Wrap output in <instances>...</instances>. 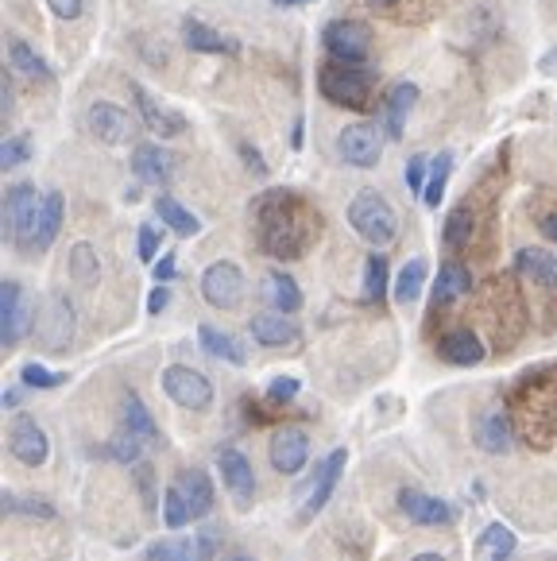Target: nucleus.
<instances>
[{"label":"nucleus","mask_w":557,"mask_h":561,"mask_svg":"<svg viewBox=\"0 0 557 561\" xmlns=\"http://www.w3.org/2000/svg\"><path fill=\"white\" fill-rule=\"evenodd\" d=\"M171 167H175L171 151L159 148V144H140V148L132 151V171L147 186H163L171 178Z\"/></svg>","instance_id":"nucleus-20"},{"label":"nucleus","mask_w":557,"mask_h":561,"mask_svg":"<svg viewBox=\"0 0 557 561\" xmlns=\"http://www.w3.org/2000/svg\"><path fill=\"white\" fill-rule=\"evenodd\" d=\"M178 492L186 496L194 519H206L209 507H213V480H209L206 469H186V473H178Z\"/></svg>","instance_id":"nucleus-25"},{"label":"nucleus","mask_w":557,"mask_h":561,"mask_svg":"<svg viewBox=\"0 0 557 561\" xmlns=\"http://www.w3.org/2000/svg\"><path fill=\"white\" fill-rule=\"evenodd\" d=\"M438 353L445 356L449 364H457V368H472V364L484 360V341H480L472 329H449L438 341Z\"/></svg>","instance_id":"nucleus-21"},{"label":"nucleus","mask_w":557,"mask_h":561,"mask_svg":"<svg viewBox=\"0 0 557 561\" xmlns=\"http://www.w3.org/2000/svg\"><path fill=\"white\" fill-rule=\"evenodd\" d=\"M264 298H267V306H271V310H279V314H294V310H302V291H298V283H294L287 271H267Z\"/></svg>","instance_id":"nucleus-27"},{"label":"nucleus","mask_w":557,"mask_h":561,"mask_svg":"<svg viewBox=\"0 0 557 561\" xmlns=\"http://www.w3.org/2000/svg\"><path fill=\"white\" fill-rule=\"evenodd\" d=\"M20 380L28 387H39V391H51V387H59V384H66V376H59V372H51V368H43V364H24L20 368Z\"/></svg>","instance_id":"nucleus-43"},{"label":"nucleus","mask_w":557,"mask_h":561,"mask_svg":"<svg viewBox=\"0 0 557 561\" xmlns=\"http://www.w3.org/2000/svg\"><path fill=\"white\" fill-rule=\"evenodd\" d=\"M217 469H221L225 488L233 492V500L248 507L252 496H256V469H252V461L240 449H233V445H221L217 449Z\"/></svg>","instance_id":"nucleus-13"},{"label":"nucleus","mask_w":557,"mask_h":561,"mask_svg":"<svg viewBox=\"0 0 557 561\" xmlns=\"http://www.w3.org/2000/svg\"><path fill=\"white\" fill-rule=\"evenodd\" d=\"M167 302H171L167 283H155V291L147 295V314H163V310H167Z\"/></svg>","instance_id":"nucleus-51"},{"label":"nucleus","mask_w":557,"mask_h":561,"mask_svg":"<svg viewBox=\"0 0 557 561\" xmlns=\"http://www.w3.org/2000/svg\"><path fill=\"white\" fill-rule=\"evenodd\" d=\"M47 4H51V12L59 20H78L82 16V0H47Z\"/></svg>","instance_id":"nucleus-50"},{"label":"nucleus","mask_w":557,"mask_h":561,"mask_svg":"<svg viewBox=\"0 0 557 561\" xmlns=\"http://www.w3.org/2000/svg\"><path fill=\"white\" fill-rule=\"evenodd\" d=\"M8 449H12V457L20 461V465H43L47 461V453H51V442H47V434H43V426L31 418V414H16L12 418V426H8Z\"/></svg>","instance_id":"nucleus-10"},{"label":"nucleus","mask_w":557,"mask_h":561,"mask_svg":"<svg viewBox=\"0 0 557 561\" xmlns=\"http://www.w3.org/2000/svg\"><path fill=\"white\" fill-rule=\"evenodd\" d=\"M542 233H546L550 240H557V213H554V217H546V221H542Z\"/></svg>","instance_id":"nucleus-55"},{"label":"nucleus","mask_w":557,"mask_h":561,"mask_svg":"<svg viewBox=\"0 0 557 561\" xmlns=\"http://www.w3.org/2000/svg\"><path fill=\"white\" fill-rule=\"evenodd\" d=\"M28 318L31 310H28V298H24V287L16 279H8L0 287V341H4V349H16L24 341Z\"/></svg>","instance_id":"nucleus-11"},{"label":"nucleus","mask_w":557,"mask_h":561,"mask_svg":"<svg viewBox=\"0 0 557 561\" xmlns=\"http://www.w3.org/2000/svg\"><path fill=\"white\" fill-rule=\"evenodd\" d=\"M217 550V534L202 531L198 538H163L147 550V561H209Z\"/></svg>","instance_id":"nucleus-16"},{"label":"nucleus","mask_w":557,"mask_h":561,"mask_svg":"<svg viewBox=\"0 0 557 561\" xmlns=\"http://www.w3.org/2000/svg\"><path fill=\"white\" fill-rule=\"evenodd\" d=\"M325 51L333 55V62H352V66H364L372 55V31L356 20H333L322 35Z\"/></svg>","instance_id":"nucleus-7"},{"label":"nucleus","mask_w":557,"mask_h":561,"mask_svg":"<svg viewBox=\"0 0 557 561\" xmlns=\"http://www.w3.org/2000/svg\"><path fill=\"white\" fill-rule=\"evenodd\" d=\"M202 298L217 310H236L244 302V275L240 267L229 264V260H217V264L206 267L202 275Z\"/></svg>","instance_id":"nucleus-9"},{"label":"nucleus","mask_w":557,"mask_h":561,"mask_svg":"<svg viewBox=\"0 0 557 561\" xmlns=\"http://www.w3.org/2000/svg\"><path fill=\"white\" fill-rule=\"evenodd\" d=\"M8 62H12V70L16 74H24L28 82H51V66L35 55V47H28L24 39H8Z\"/></svg>","instance_id":"nucleus-30"},{"label":"nucleus","mask_w":557,"mask_h":561,"mask_svg":"<svg viewBox=\"0 0 557 561\" xmlns=\"http://www.w3.org/2000/svg\"><path fill=\"white\" fill-rule=\"evenodd\" d=\"M345 473V449H333L329 457H325V465L318 469V484H314V492H310V500H306V511L314 515V511H322L329 496H333V488H337V476Z\"/></svg>","instance_id":"nucleus-29"},{"label":"nucleus","mask_w":557,"mask_h":561,"mask_svg":"<svg viewBox=\"0 0 557 561\" xmlns=\"http://www.w3.org/2000/svg\"><path fill=\"white\" fill-rule=\"evenodd\" d=\"M155 252H159V229L144 225V229H140V260L151 264V260H155Z\"/></svg>","instance_id":"nucleus-48"},{"label":"nucleus","mask_w":557,"mask_h":561,"mask_svg":"<svg viewBox=\"0 0 557 561\" xmlns=\"http://www.w3.org/2000/svg\"><path fill=\"white\" fill-rule=\"evenodd\" d=\"M28 155H31L28 136H8V140H4V148H0V167H4V171H16Z\"/></svg>","instance_id":"nucleus-44"},{"label":"nucleus","mask_w":557,"mask_h":561,"mask_svg":"<svg viewBox=\"0 0 557 561\" xmlns=\"http://www.w3.org/2000/svg\"><path fill=\"white\" fill-rule=\"evenodd\" d=\"M480 546H484L488 561H507L511 550H515V534L507 531V527H499V523H492V527L484 531V538H480Z\"/></svg>","instance_id":"nucleus-40"},{"label":"nucleus","mask_w":557,"mask_h":561,"mask_svg":"<svg viewBox=\"0 0 557 561\" xmlns=\"http://www.w3.org/2000/svg\"><path fill=\"white\" fill-rule=\"evenodd\" d=\"M399 507L418 527H445V523H453V507L434 500V496H426V492H418V488H403L399 492Z\"/></svg>","instance_id":"nucleus-17"},{"label":"nucleus","mask_w":557,"mask_h":561,"mask_svg":"<svg viewBox=\"0 0 557 561\" xmlns=\"http://www.w3.org/2000/svg\"><path fill=\"white\" fill-rule=\"evenodd\" d=\"M12 105H16V97H12V78L4 74V117H12Z\"/></svg>","instance_id":"nucleus-53"},{"label":"nucleus","mask_w":557,"mask_h":561,"mask_svg":"<svg viewBox=\"0 0 557 561\" xmlns=\"http://www.w3.org/2000/svg\"><path fill=\"white\" fill-rule=\"evenodd\" d=\"M144 438L140 434H132V430H120L117 438L109 442V453L117 457V461H124V465H136L140 461V453H144Z\"/></svg>","instance_id":"nucleus-42"},{"label":"nucleus","mask_w":557,"mask_h":561,"mask_svg":"<svg viewBox=\"0 0 557 561\" xmlns=\"http://www.w3.org/2000/svg\"><path fill=\"white\" fill-rule=\"evenodd\" d=\"M163 391L175 399L178 407H186V411H209V403H213V384L202 372L186 368V364H171L163 372Z\"/></svg>","instance_id":"nucleus-8"},{"label":"nucleus","mask_w":557,"mask_h":561,"mask_svg":"<svg viewBox=\"0 0 557 561\" xmlns=\"http://www.w3.org/2000/svg\"><path fill=\"white\" fill-rule=\"evenodd\" d=\"M349 225L356 229V237L368 240L372 248H387L399 237V217L391 202L383 198L380 190H360L349 202Z\"/></svg>","instance_id":"nucleus-4"},{"label":"nucleus","mask_w":557,"mask_h":561,"mask_svg":"<svg viewBox=\"0 0 557 561\" xmlns=\"http://www.w3.org/2000/svg\"><path fill=\"white\" fill-rule=\"evenodd\" d=\"M4 511H24V515H39V519H55V507L43 500H16L12 492H4Z\"/></svg>","instance_id":"nucleus-45"},{"label":"nucleus","mask_w":557,"mask_h":561,"mask_svg":"<svg viewBox=\"0 0 557 561\" xmlns=\"http://www.w3.org/2000/svg\"><path fill=\"white\" fill-rule=\"evenodd\" d=\"M279 8H302V4H314V0H275Z\"/></svg>","instance_id":"nucleus-56"},{"label":"nucleus","mask_w":557,"mask_h":561,"mask_svg":"<svg viewBox=\"0 0 557 561\" xmlns=\"http://www.w3.org/2000/svg\"><path fill=\"white\" fill-rule=\"evenodd\" d=\"M426 178H430V159L411 155V163H407V186H411L414 194H426Z\"/></svg>","instance_id":"nucleus-46"},{"label":"nucleus","mask_w":557,"mask_h":561,"mask_svg":"<svg viewBox=\"0 0 557 561\" xmlns=\"http://www.w3.org/2000/svg\"><path fill=\"white\" fill-rule=\"evenodd\" d=\"M89 132H93L101 144L120 148V144L132 140L136 124H132V117H128L120 105H113V101H97V105H89Z\"/></svg>","instance_id":"nucleus-14"},{"label":"nucleus","mask_w":557,"mask_h":561,"mask_svg":"<svg viewBox=\"0 0 557 561\" xmlns=\"http://www.w3.org/2000/svg\"><path fill=\"white\" fill-rule=\"evenodd\" d=\"M472 291V275L461 260H445L438 267V283H434V306H445L453 298H465Z\"/></svg>","instance_id":"nucleus-26"},{"label":"nucleus","mask_w":557,"mask_h":561,"mask_svg":"<svg viewBox=\"0 0 557 561\" xmlns=\"http://www.w3.org/2000/svg\"><path fill=\"white\" fill-rule=\"evenodd\" d=\"M132 97H136V109H140L144 128L147 132H155L159 140H171V136H182V132H186V120L175 117V113H167V109H159L144 86H132Z\"/></svg>","instance_id":"nucleus-18"},{"label":"nucleus","mask_w":557,"mask_h":561,"mask_svg":"<svg viewBox=\"0 0 557 561\" xmlns=\"http://www.w3.org/2000/svg\"><path fill=\"white\" fill-rule=\"evenodd\" d=\"M515 271L530 279L534 287H546V291H554L557 287V260L550 252H542V248H523L519 256H515Z\"/></svg>","instance_id":"nucleus-24"},{"label":"nucleus","mask_w":557,"mask_h":561,"mask_svg":"<svg viewBox=\"0 0 557 561\" xmlns=\"http://www.w3.org/2000/svg\"><path fill=\"white\" fill-rule=\"evenodd\" d=\"M124 430L140 434L144 442H159V426H155V418H151V411H147L144 399L136 391L124 395Z\"/></svg>","instance_id":"nucleus-33"},{"label":"nucleus","mask_w":557,"mask_h":561,"mask_svg":"<svg viewBox=\"0 0 557 561\" xmlns=\"http://www.w3.org/2000/svg\"><path fill=\"white\" fill-rule=\"evenodd\" d=\"M337 151H341V159H345L349 167L368 171V167H376V163H380L383 140H380V132H376L372 124H349V128L337 136Z\"/></svg>","instance_id":"nucleus-12"},{"label":"nucleus","mask_w":557,"mask_h":561,"mask_svg":"<svg viewBox=\"0 0 557 561\" xmlns=\"http://www.w3.org/2000/svg\"><path fill=\"white\" fill-rule=\"evenodd\" d=\"M318 86L333 105L352 109V113L368 109V101H372V74L352 62H325L318 70Z\"/></svg>","instance_id":"nucleus-5"},{"label":"nucleus","mask_w":557,"mask_h":561,"mask_svg":"<svg viewBox=\"0 0 557 561\" xmlns=\"http://www.w3.org/2000/svg\"><path fill=\"white\" fill-rule=\"evenodd\" d=\"M368 4H376V8H391V4H399V0H368Z\"/></svg>","instance_id":"nucleus-58"},{"label":"nucleus","mask_w":557,"mask_h":561,"mask_svg":"<svg viewBox=\"0 0 557 561\" xmlns=\"http://www.w3.org/2000/svg\"><path fill=\"white\" fill-rule=\"evenodd\" d=\"M70 275H74V283H82V287H93V283H97L101 264H97V248H93V244L78 240V244L70 248Z\"/></svg>","instance_id":"nucleus-37"},{"label":"nucleus","mask_w":557,"mask_h":561,"mask_svg":"<svg viewBox=\"0 0 557 561\" xmlns=\"http://www.w3.org/2000/svg\"><path fill=\"white\" fill-rule=\"evenodd\" d=\"M39 217H43V194L31 182H16L4 194V229L20 252H39Z\"/></svg>","instance_id":"nucleus-3"},{"label":"nucleus","mask_w":557,"mask_h":561,"mask_svg":"<svg viewBox=\"0 0 557 561\" xmlns=\"http://www.w3.org/2000/svg\"><path fill=\"white\" fill-rule=\"evenodd\" d=\"M387 256H380V252H372L368 256V264H364V298L368 302H380L383 295H387Z\"/></svg>","instance_id":"nucleus-39"},{"label":"nucleus","mask_w":557,"mask_h":561,"mask_svg":"<svg viewBox=\"0 0 557 561\" xmlns=\"http://www.w3.org/2000/svg\"><path fill=\"white\" fill-rule=\"evenodd\" d=\"M453 175V155L449 151H441L438 159L430 163V178H426V194H422V202L430 209L441 206V198H445V182Z\"/></svg>","instance_id":"nucleus-38"},{"label":"nucleus","mask_w":557,"mask_h":561,"mask_svg":"<svg viewBox=\"0 0 557 561\" xmlns=\"http://www.w3.org/2000/svg\"><path fill=\"white\" fill-rule=\"evenodd\" d=\"M411 561H445L441 554H418V558H411Z\"/></svg>","instance_id":"nucleus-57"},{"label":"nucleus","mask_w":557,"mask_h":561,"mask_svg":"<svg viewBox=\"0 0 557 561\" xmlns=\"http://www.w3.org/2000/svg\"><path fill=\"white\" fill-rule=\"evenodd\" d=\"M476 442H480V449H488V453H507L511 442H515L511 414L507 411L480 414V422H476Z\"/></svg>","instance_id":"nucleus-22"},{"label":"nucleus","mask_w":557,"mask_h":561,"mask_svg":"<svg viewBox=\"0 0 557 561\" xmlns=\"http://www.w3.org/2000/svg\"><path fill=\"white\" fill-rule=\"evenodd\" d=\"M306 457H310V438H306V430L283 426V430L271 438V465H275V473H283V476L302 473Z\"/></svg>","instance_id":"nucleus-15"},{"label":"nucleus","mask_w":557,"mask_h":561,"mask_svg":"<svg viewBox=\"0 0 557 561\" xmlns=\"http://www.w3.org/2000/svg\"><path fill=\"white\" fill-rule=\"evenodd\" d=\"M182 39H186V47L198 51V55H240V47H236L233 39H225L221 31H213L209 24H202V20H186V24H182Z\"/></svg>","instance_id":"nucleus-23"},{"label":"nucleus","mask_w":557,"mask_h":561,"mask_svg":"<svg viewBox=\"0 0 557 561\" xmlns=\"http://www.w3.org/2000/svg\"><path fill=\"white\" fill-rule=\"evenodd\" d=\"M35 341L43 353H66L74 341V306L62 295H51L35 318Z\"/></svg>","instance_id":"nucleus-6"},{"label":"nucleus","mask_w":557,"mask_h":561,"mask_svg":"<svg viewBox=\"0 0 557 561\" xmlns=\"http://www.w3.org/2000/svg\"><path fill=\"white\" fill-rule=\"evenodd\" d=\"M426 275H430V267L426 260H407L403 271H399V279H395V302H414V298L422 295V287H426Z\"/></svg>","instance_id":"nucleus-36"},{"label":"nucleus","mask_w":557,"mask_h":561,"mask_svg":"<svg viewBox=\"0 0 557 561\" xmlns=\"http://www.w3.org/2000/svg\"><path fill=\"white\" fill-rule=\"evenodd\" d=\"M476 233V217H472V206L469 202H461V206L453 209L449 217H445V229H441V240L449 244V248H465Z\"/></svg>","instance_id":"nucleus-35"},{"label":"nucleus","mask_w":557,"mask_h":561,"mask_svg":"<svg viewBox=\"0 0 557 561\" xmlns=\"http://www.w3.org/2000/svg\"><path fill=\"white\" fill-rule=\"evenodd\" d=\"M233 561H248V558H233Z\"/></svg>","instance_id":"nucleus-59"},{"label":"nucleus","mask_w":557,"mask_h":561,"mask_svg":"<svg viewBox=\"0 0 557 561\" xmlns=\"http://www.w3.org/2000/svg\"><path fill=\"white\" fill-rule=\"evenodd\" d=\"M252 337L267 345V349H283V345H294L298 341V325L291 322V314H279V310H271V314H256L252 322Z\"/></svg>","instance_id":"nucleus-19"},{"label":"nucleus","mask_w":557,"mask_h":561,"mask_svg":"<svg viewBox=\"0 0 557 561\" xmlns=\"http://www.w3.org/2000/svg\"><path fill=\"white\" fill-rule=\"evenodd\" d=\"M260 248L275 260H298L318 237V217L294 190H267L256 202Z\"/></svg>","instance_id":"nucleus-1"},{"label":"nucleus","mask_w":557,"mask_h":561,"mask_svg":"<svg viewBox=\"0 0 557 561\" xmlns=\"http://www.w3.org/2000/svg\"><path fill=\"white\" fill-rule=\"evenodd\" d=\"M62 209H66V198H62L59 190L43 194V217H39V252H47V248L55 244V237H59Z\"/></svg>","instance_id":"nucleus-34"},{"label":"nucleus","mask_w":557,"mask_h":561,"mask_svg":"<svg viewBox=\"0 0 557 561\" xmlns=\"http://www.w3.org/2000/svg\"><path fill=\"white\" fill-rule=\"evenodd\" d=\"M294 395H298V380L294 376H279V380H271V387H267V399L271 403H291Z\"/></svg>","instance_id":"nucleus-47"},{"label":"nucleus","mask_w":557,"mask_h":561,"mask_svg":"<svg viewBox=\"0 0 557 561\" xmlns=\"http://www.w3.org/2000/svg\"><path fill=\"white\" fill-rule=\"evenodd\" d=\"M155 213H159V221H163L171 233H178V237H194V233L202 229V221L182 206V202L167 198V194H163V198H155Z\"/></svg>","instance_id":"nucleus-32"},{"label":"nucleus","mask_w":557,"mask_h":561,"mask_svg":"<svg viewBox=\"0 0 557 561\" xmlns=\"http://www.w3.org/2000/svg\"><path fill=\"white\" fill-rule=\"evenodd\" d=\"M163 519H167V527L171 531H178V527H186L194 515H190V503H186V496L178 492V484H171L167 488V496H163Z\"/></svg>","instance_id":"nucleus-41"},{"label":"nucleus","mask_w":557,"mask_h":561,"mask_svg":"<svg viewBox=\"0 0 557 561\" xmlns=\"http://www.w3.org/2000/svg\"><path fill=\"white\" fill-rule=\"evenodd\" d=\"M557 368V364H554ZM554 368H538L534 376H523V384L515 391V414H519V426L534 445H546L554 438L557 426V380Z\"/></svg>","instance_id":"nucleus-2"},{"label":"nucleus","mask_w":557,"mask_h":561,"mask_svg":"<svg viewBox=\"0 0 557 561\" xmlns=\"http://www.w3.org/2000/svg\"><path fill=\"white\" fill-rule=\"evenodd\" d=\"M236 151H240V159H244V167H248V171H256L260 178L267 175V163L260 159V151L252 148V144H236Z\"/></svg>","instance_id":"nucleus-49"},{"label":"nucleus","mask_w":557,"mask_h":561,"mask_svg":"<svg viewBox=\"0 0 557 561\" xmlns=\"http://www.w3.org/2000/svg\"><path fill=\"white\" fill-rule=\"evenodd\" d=\"M198 341H202V349L209 356H217V360H225V364H248V353H244V345L236 341L233 333H225V329H217V325H202L198 329Z\"/></svg>","instance_id":"nucleus-28"},{"label":"nucleus","mask_w":557,"mask_h":561,"mask_svg":"<svg viewBox=\"0 0 557 561\" xmlns=\"http://www.w3.org/2000/svg\"><path fill=\"white\" fill-rule=\"evenodd\" d=\"M414 105H418V86L414 82H399V86L387 93V132L395 140L403 136V124H407Z\"/></svg>","instance_id":"nucleus-31"},{"label":"nucleus","mask_w":557,"mask_h":561,"mask_svg":"<svg viewBox=\"0 0 557 561\" xmlns=\"http://www.w3.org/2000/svg\"><path fill=\"white\" fill-rule=\"evenodd\" d=\"M171 279H175V256H163L155 264V283H171Z\"/></svg>","instance_id":"nucleus-52"},{"label":"nucleus","mask_w":557,"mask_h":561,"mask_svg":"<svg viewBox=\"0 0 557 561\" xmlns=\"http://www.w3.org/2000/svg\"><path fill=\"white\" fill-rule=\"evenodd\" d=\"M140 488H144L147 503H155L151 500V469H147V465H140Z\"/></svg>","instance_id":"nucleus-54"}]
</instances>
